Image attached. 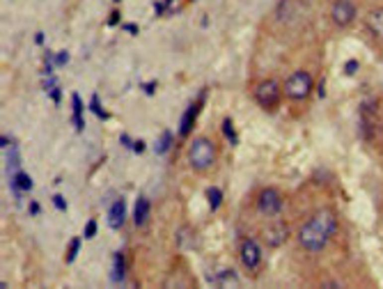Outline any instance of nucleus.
<instances>
[{
  "instance_id": "29",
  "label": "nucleus",
  "mask_w": 383,
  "mask_h": 289,
  "mask_svg": "<svg viewBox=\"0 0 383 289\" xmlns=\"http://www.w3.org/2000/svg\"><path fill=\"white\" fill-rule=\"evenodd\" d=\"M133 149H136V154H143V149H145V142H136V145H133Z\"/></svg>"
},
{
  "instance_id": "16",
  "label": "nucleus",
  "mask_w": 383,
  "mask_h": 289,
  "mask_svg": "<svg viewBox=\"0 0 383 289\" xmlns=\"http://www.w3.org/2000/svg\"><path fill=\"white\" fill-rule=\"evenodd\" d=\"M113 283H124V255L115 253L113 257Z\"/></svg>"
},
{
  "instance_id": "8",
  "label": "nucleus",
  "mask_w": 383,
  "mask_h": 289,
  "mask_svg": "<svg viewBox=\"0 0 383 289\" xmlns=\"http://www.w3.org/2000/svg\"><path fill=\"white\" fill-rule=\"evenodd\" d=\"M289 239V227L285 223H276V225H269L264 230V241L269 243L271 248H278L282 243H287Z\"/></svg>"
},
{
  "instance_id": "2",
  "label": "nucleus",
  "mask_w": 383,
  "mask_h": 289,
  "mask_svg": "<svg viewBox=\"0 0 383 289\" xmlns=\"http://www.w3.org/2000/svg\"><path fill=\"white\" fill-rule=\"evenodd\" d=\"M216 161V147L209 138H195L188 147V163L193 170H209Z\"/></svg>"
},
{
  "instance_id": "28",
  "label": "nucleus",
  "mask_w": 383,
  "mask_h": 289,
  "mask_svg": "<svg viewBox=\"0 0 383 289\" xmlns=\"http://www.w3.org/2000/svg\"><path fill=\"white\" fill-rule=\"evenodd\" d=\"M60 96H62V92H60L58 88H53V90H51V99H53V101H60Z\"/></svg>"
},
{
  "instance_id": "21",
  "label": "nucleus",
  "mask_w": 383,
  "mask_h": 289,
  "mask_svg": "<svg viewBox=\"0 0 383 289\" xmlns=\"http://www.w3.org/2000/svg\"><path fill=\"white\" fill-rule=\"evenodd\" d=\"M90 108H92V112H96V115H99V117H101V119H106L108 117V112L106 110H103V108H101V99H99V96H92V103H90Z\"/></svg>"
},
{
  "instance_id": "18",
  "label": "nucleus",
  "mask_w": 383,
  "mask_h": 289,
  "mask_svg": "<svg viewBox=\"0 0 383 289\" xmlns=\"http://www.w3.org/2000/svg\"><path fill=\"white\" fill-rule=\"evenodd\" d=\"M170 147H172V133H170V131H163L161 138L156 140V147L154 149H156V154H165Z\"/></svg>"
},
{
  "instance_id": "12",
  "label": "nucleus",
  "mask_w": 383,
  "mask_h": 289,
  "mask_svg": "<svg viewBox=\"0 0 383 289\" xmlns=\"http://www.w3.org/2000/svg\"><path fill=\"white\" fill-rule=\"evenodd\" d=\"M200 110V103H193L188 106V110L184 112V117H181V124H179V136H188V131L193 129V122H195V112Z\"/></svg>"
},
{
  "instance_id": "5",
  "label": "nucleus",
  "mask_w": 383,
  "mask_h": 289,
  "mask_svg": "<svg viewBox=\"0 0 383 289\" xmlns=\"http://www.w3.org/2000/svg\"><path fill=\"white\" fill-rule=\"evenodd\" d=\"M239 260L248 271H257L259 262H262V250L255 239H243L239 246Z\"/></svg>"
},
{
  "instance_id": "10",
  "label": "nucleus",
  "mask_w": 383,
  "mask_h": 289,
  "mask_svg": "<svg viewBox=\"0 0 383 289\" xmlns=\"http://www.w3.org/2000/svg\"><path fill=\"white\" fill-rule=\"evenodd\" d=\"M124 216H126V206L122 200H117L113 206H110V211H108V223H110V227H113V230L122 227V225H124Z\"/></svg>"
},
{
  "instance_id": "14",
  "label": "nucleus",
  "mask_w": 383,
  "mask_h": 289,
  "mask_svg": "<svg viewBox=\"0 0 383 289\" xmlns=\"http://www.w3.org/2000/svg\"><path fill=\"white\" fill-rule=\"evenodd\" d=\"M214 283L221 285V287H239V278H236V273L232 269H225V271H221L214 278Z\"/></svg>"
},
{
  "instance_id": "19",
  "label": "nucleus",
  "mask_w": 383,
  "mask_h": 289,
  "mask_svg": "<svg viewBox=\"0 0 383 289\" xmlns=\"http://www.w3.org/2000/svg\"><path fill=\"white\" fill-rule=\"evenodd\" d=\"M80 253V239H72V243H69V250H67V264H72L74 260H76V255Z\"/></svg>"
},
{
  "instance_id": "4",
  "label": "nucleus",
  "mask_w": 383,
  "mask_h": 289,
  "mask_svg": "<svg viewBox=\"0 0 383 289\" xmlns=\"http://www.w3.org/2000/svg\"><path fill=\"white\" fill-rule=\"evenodd\" d=\"M252 96H255V101L262 108H273L278 103V99H280V85L276 81H262L255 88Z\"/></svg>"
},
{
  "instance_id": "32",
  "label": "nucleus",
  "mask_w": 383,
  "mask_h": 289,
  "mask_svg": "<svg viewBox=\"0 0 383 289\" xmlns=\"http://www.w3.org/2000/svg\"><path fill=\"white\" fill-rule=\"evenodd\" d=\"M126 30H129V32H133V35H136V32H138V28H136V25H124Z\"/></svg>"
},
{
  "instance_id": "23",
  "label": "nucleus",
  "mask_w": 383,
  "mask_h": 289,
  "mask_svg": "<svg viewBox=\"0 0 383 289\" xmlns=\"http://www.w3.org/2000/svg\"><path fill=\"white\" fill-rule=\"evenodd\" d=\"M72 103H74V115H83V101H80V96L74 95L72 96Z\"/></svg>"
},
{
  "instance_id": "13",
  "label": "nucleus",
  "mask_w": 383,
  "mask_h": 289,
  "mask_svg": "<svg viewBox=\"0 0 383 289\" xmlns=\"http://www.w3.org/2000/svg\"><path fill=\"white\" fill-rule=\"evenodd\" d=\"M9 189H12V193L16 195L18 191H32V179L25 175L23 170H18L16 172V177L9 182Z\"/></svg>"
},
{
  "instance_id": "30",
  "label": "nucleus",
  "mask_w": 383,
  "mask_h": 289,
  "mask_svg": "<svg viewBox=\"0 0 383 289\" xmlns=\"http://www.w3.org/2000/svg\"><path fill=\"white\" fill-rule=\"evenodd\" d=\"M30 213H39V204H37V202L30 204Z\"/></svg>"
},
{
  "instance_id": "3",
  "label": "nucleus",
  "mask_w": 383,
  "mask_h": 289,
  "mask_svg": "<svg viewBox=\"0 0 383 289\" xmlns=\"http://www.w3.org/2000/svg\"><path fill=\"white\" fill-rule=\"evenodd\" d=\"M285 96H289L292 101H301L306 99L312 92V76L307 71H296L285 81Z\"/></svg>"
},
{
  "instance_id": "22",
  "label": "nucleus",
  "mask_w": 383,
  "mask_h": 289,
  "mask_svg": "<svg viewBox=\"0 0 383 289\" xmlns=\"http://www.w3.org/2000/svg\"><path fill=\"white\" fill-rule=\"evenodd\" d=\"M170 2H172V0H152V5H154L156 14H163V12H165V9L170 7Z\"/></svg>"
},
{
  "instance_id": "7",
  "label": "nucleus",
  "mask_w": 383,
  "mask_h": 289,
  "mask_svg": "<svg viewBox=\"0 0 383 289\" xmlns=\"http://www.w3.org/2000/svg\"><path fill=\"white\" fill-rule=\"evenodd\" d=\"M330 18H333L335 25L347 28V25L353 23V18H356V5H353L351 0H335L330 5Z\"/></svg>"
},
{
  "instance_id": "24",
  "label": "nucleus",
  "mask_w": 383,
  "mask_h": 289,
  "mask_svg": "<svg viewBox=\"0 0 383 289\" xmlns=\"http://www.w3.org/2000/svg\"><path fill=\"white\" fill-rule=\"evenodd\" d=\"M67 62H69V53H67V51H60V53L55 55V65L58 67H65Z\"/></svg>"
},
{
  "instance_id": "34",
  "label": "nucleus",
  "mask_w": 383,
  "mask_h": 289,
  "mask_svg": "<svg viewBox=\"0 0 383 289\" xmlns=\"http://www.w3.org/2000/svg\"><path fill=\"white\" fill-rule=\"evenodd\" d=\"M115 2H117V0H115Z\"/></svg>"
},
{
  "instance_id": "1",
  "label": "nucleus",
  "mask_w": 383,
  "mask_h": 289,
  "mask_svg": "<svg viewBox=\"0 0 383 289\" xmlns=\"http://www.w3.org/2000/svg\"><path fill=\"white\" fill-rule=\"evenodd\" d=\"M337 232V218L330 209H321L307 220L306 225H301L299 230V243L301 248H306L307 253H321L328 239Z\"/></svg>"
},
{
  "instance_id": "27",
  "label": "nucleus",
  "mask_w": 383,
  "mask_h": 289,
  "mask_svg": "<svg viewBox=\"0 0 383 289\" xmlns=\"http://www.w3.org/2000/svg\"><path fill=\"white\" fill-rule=\"evenodd\" d=\"M356 71H358V60H349L347 67H344V74L351 76V74H356Z\"/></svg>"
},
{
  "instance_id": "25",
  "label": "nucleus",
  "mask_w": 383,
  "mask_h": 289,
  "mask_svg": "<svg viewBox=\"0 0 383 289\" xmlns=\"http://www.w3.org/2000/svg\"><path fill=\"white\" fill-rule=\"evenodd\" d=\"M53 204H55V209H60V211H67V200L62 197V195H53Z\"/></svg>"
},
{
  "instance_id": "6",
  "label": "nucleus",
  "mask_w": 383,
  "mask_h": 289,
  "mask_svg": "<svg viewBox=\"0 0 383 289\" xmlns=\"http://www.w3.org/2000/svg\"><path fill=\"white\" fill-rule=\"evenodd\" d=\"M257 211L262 216H278L282 211V197L276 189H264L257 195Z\"/></svg>"
},
{
  "instance_id": "11",
  "label": "nucleus",
  "mask_w": 383,
  "mask_h": 289,
  "mask_svg": "<svg viewBox=\"0 0 383 289\" xmlns=\"http://www.w3.org/2000/svg\"><path fill=\"white\" fill-rule=\"evenodd\" d=\"M147 218H150V200L147 197H138V202L133 206V223L138 227H143L147 223Z\"/></svg>"
},
{
  "instance_id": "31",
  "label": "nucleus",
  "mask_w": 383,
  "mask_h": 289,
  "mask_svg": "<svg viewBox=\"0 0 383 289\" xmlns=\"http://www.w3.org/2000/svg\"><path fill=\"white\" fill-rule=\"evenodd\" d=\"M145 92H147V95H152V92H154V83H152V85H145Z\"/></svg>"
},
{
  "instance_id": "17",
  "label": "nucleus",
  "mask_w": 383,
  "mask_h": 289,
  "mask_svg": "<svg viewBox=\"0 0 383 289\" xmlns=\"http://www.w3.org/2000/svg\"><path fill=\"white\" fill-rule=\"evenodd\" d=\"M207 200H209L211 211H216V209H221V204H223V193H221V189H216V186L207 189Z\"/></svg>"
},
{
  "instance_id": "20",
  "label": "nucleus",
  "mask_w": 383,
  "mask_h": 289,
  "mask_svg": "<svg viewBox=\"0 0 383 289\" xmlns=\"http://www.w3.org/2000/svg\"><path fill=\"white\" fill-rule=\"evenodd\" d=\"M223 133L230 138V142H232V145H236V133H234V126H232V119H230V117L223 119Z\"/></svg>"
},
{
  "instance_id": "15",
  "label": "nucleus",
  "mask_w": 383,
  "mask_h": 289,
  "mask_svg": "<svg viewBox=\"0 0 383 289\" xmlns=\"http://www.w3.org/2000/svg\"><path fill=\"white\" fill-rule=\"evenodd\" d=\"M177 243H179L181 250H191V248H195V236L188 227H181L179 234H177Z\"/></svg>"
},
{
  "instance_id": "33",
  "label": "nucleus",
  "mask_w": 383,
  "mask_h": 289,
  "mask_svg": "<svg viewBox=\"0 0 383 289\" xmlns=\"http://www.w3.org/2000/svg\"><path fill=\"white\" fill-rule=\"evenodd\" d=\"M35 39H37V44H44V35H42V32H37Z\"/></svg>"
},
{
  "instance_id": "9",
  "label": "nucleus",
  "mask_w": 383,
  "mask_h": 289,
  "mask_svg": "<svg viewBox=\"0 0 383 289\" xmlns=\"http://www.w3.org/2000/svg\"><path fill=\"white\" fill-rule=\"evenodd\" d=\"M367 30H370L374 37L383 39V7H377L367 14Z\"/></svg>"
},
{
  "instance_id": "26",
  "label": "nucleus",
  "mask_w": 383,
  "mask_h": 289,
  "mask_svg": "<svg viewBox=\"0 0 383 289\" xmlns=\"http://www.w3.org/2000/svg\"><path fill=\"white\" fill-rule=\"evenodd\" d=\"M94 234H96V220H90L87 227H85V239H92Z\"/></svg>"
}]
</instances>
